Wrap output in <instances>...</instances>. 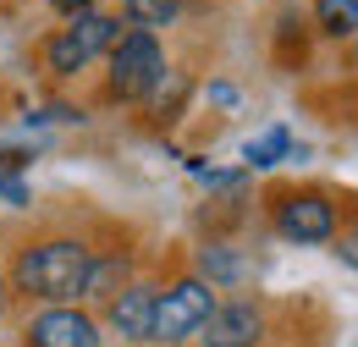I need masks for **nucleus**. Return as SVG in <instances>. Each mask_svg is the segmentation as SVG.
<instances>
[{
  "label": "nucleus",
  "instance_id": "6",
  "mask_svg": "<svg viewBox=\"0 0 358 347\" xmlns=\"http://www.w3.org/2000/svg\"><path fill=\"white\" fill-rule=\"evenodd\" d=\"M259 337H265L259 304H215L210 320L199 325V342L204 347H254Z\"/></svg>",
  "mask_w": 358,
  "mask_h": 347
},
{
  "label": "nucleus",
  "instance_id": "16",
  "mask_svg": "<svg viewBox=\"0 0 358 347\" xmlns=\"http://www.w3.org/2000/svg\"><path fill=\"white\" fill-rule=\"evenodd\" d=\"M50 6H55V11H61V17H83V11H89L94 0H50Z\"/></svg>",
  "mask_w": 358,
  "mask_h": 347
},
{
  "label": "nucleus",
  "instance_id": "5",
  "mask_svg": "<svg viewBox=\"0 0 358 347\" xmlns=\"http://www.w3.org/2000/svg\"><path fill=\"white\" fill-rule=\"evenodd\" d=\"M275 226L292 243H331L336 237V204L325 193H287L275 204Z\"/></svg>",
  "mask_w": 358,
  "mask_h": 347
},
{
  "label": "nucleus",
  "instance_id": "14",
  "mask_svg": "<svg viewBox=\"0 0 358 347\" xmlns=\"http://www.w3.org/2000/svg\"><path fill=\"white\" fill-rule=\"evenodd\" d=\"M0 199H6V204H28V187L6 171V166H0Z\"/></svg>",
  "mask_w": 358,
  "mask_h": 347
},
{
  "label": "nucleus",
  "instance_id": "7",
  "mask_svg": "<svg viewBox=\"0 0 358 347\" xmlns=\"http://www.w3.org/2000/svg\"><path fill=\"white\" fill-rule=\"evenodd\" d=\"M28 342L34 347H99L94 337V320L78 309H45L28 320Z\"/></svg>",
  "mask_w": 358,
  "mask_h": 347
},
{
  "label": "nucleus",
  "instance_id": "11",
  "mask_svg": "<svg viewBox=\"0 0 358 347\" xmlns=\"http://www.w3.org/2000/svg\"><path fill=\"white\" fill-rule=\"evenodd\" d=\"M122 276H127V254H105L89 264V281H83V298H116L122 292Z\"/></svg>",
  "mask_w": 358,
  "mask_h": 347
},
{
  "label": "nucleus",
  "instance_id": "17",
  "mask_svg": "<svg viewBox=\"0 0 358 347\" xmlns=\"http://www.w3.org/2000/svg\"><path fill=\"white\" fill-rule=\"evenodd\" d=\"M0 309H6V281H0Z\"/></svg>",
  "mask_w": 358,
  "mask_h": 347
},
{
  "label": "nucleus",
  "instance_id": "15",
  "mask_svg": "<svg viewBox=\"0 0 358 347\" xmlns=\"http://www.w3.org/2000/svg\"><path fill=\"white\" fill-rule=\"evenodd\" d=\"M336 254H342V264H353V270H358V226H353V232H342Z\"/></svg>",
  "mask_w": 358,
  "mask_h": 347
},
{
  "label": "nucleus",
  "instance_id": "13",
  "mask_svg": "<svg viewBox=\"0 0 358 347\" xmlns=\"http://www.w3.org/2000/svg\"><path fill=\"white\" fill-rule=\"evenodd\" d=\"M122 11H127V22H138V28L149 34V28H166V22L177 17L182 0H122Z\"/></svg>",
  "mask_w": 358,
  "mask_h": 347
},
{
  "label": "nucleus",
  "instance_id": "10",
  "mask_svg": "<svg viewBox=\"0 0 358 347\" xmlns=\"http://www.w3.org/2000/svg\"><path fill=\"white\" fill-rule=\"evenodd\" d=\"M314 22L325 39H358V0H314Z\"/></svg>",
  "mask_w": 358,
  "mask_h": 347
},
{
  "label": "nucleus",
  "instance_id": "3",
  "mask_svg": "<svg viewBox=\"0 0 358 347\" xmlns=\"http://www.w3.org/2000/svg\"><path fill=\"white\" fill-rule=\"evenodd\" d=\"M122 39V22L116 17H94V11H83V17H72V28H61L55 39L45 44V61L55 78H72V72H83L99 50H110V44Z\"/></svg>",
  "mask_w": 358,
  "mask_h": 347
},
{
  "label": "nucleus",
  "instance_id": "1",
  "mask_svg": "<svg viewBox=\"0 0 358 347\" xmlns=\"http://www.w3.org/2000/svg\"><path fill=\"white\" fill-rule=\"evenodd\" d=\"M94 254L78 237H50L17 254V292L28 298H50V304H66V298H83V281H89Z\"/></svg>",
  "mask_w": 358,
  "mask_h": 347
},
{
  "label": "nucleus",
  "instance_id": "9",
  "mask_svg": "<svg viewBox=\"0 0 358 347\" xmlns=\"http://www.w3.org/2000/svg\"><path fill=\"white\" fill-rule=\"evenodd\" d=\"M199 270L210 276V287H237V281H248V260H243L237 248H226V243L199 248Z\"/></svg>",
  "mask_w": 358,
  "mask_h": 347
},
{
  "label": "nucleus",
  "instance_id": "4",
  "mask_svg": "<svg viewBox=\"0 0 358 347\" xmlns=\"http://www.w3.org/2000/svg\"><path fill=\"white\" fill-rule=\"evenodd\" d=\"M210 309H215L210 281H199V276L177 281V287L155 304V342H182V337H193V331L210 320Z\"/></svg>",
  "mask_w": 358,
  "mask_h": 347
},
{
  "label": "nucleus",
  "instance_id": "8",
  "mask_svg": "<svg viewBox=\"0 0 358 347\" xmlns=\"http://www.w3.org/2000/svg\"><path fill=\"white\" fill-rule=\"evenodd\" d=\"M155 304H160V292L155 287H122L116 298H110V325H116V337H127V342H155Z\"/></svg>",
  "mask_w": 358,
  "mask_h": 347
},
{
  "label": "nucleus",
  "instance_id": "12",
  "mask_svg": "<svg viewBox=\"0 0 358 347\" xmlns=\"http://www.w3.org/2000/svg\"><path fill=\"white\" fill-rule=\"evenodd\" d=\"M287 149H292V138H287V127H270V132H259V138H248V143H243V160L265 171V166H275V160H281Z\"/></svg>",
  "mask_w": 358,
  "mask_h": 347
},
{
  "label": "nucleus",
  "instance_id": "2",
  "mask_svg": "<svg viewBox=\"0 0 358 347\" xmlns=\"http://www.w3.org/2000/svg\"><path fill=\"white\" fill-rule=\"evenodd\" d=\"M166 78V55H160V39L155 34H122L110 44V94L116 99H149Z\"/></svg>",
  "mask_w": 358,
  "mask_h": 347
}]
</instances>
